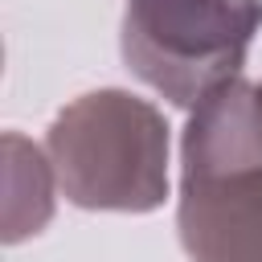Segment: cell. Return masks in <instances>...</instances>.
Instances as JSON below:
<instances>
[{
    "instance_id": "1",
    "label": "cell",
    "mask_w": 262,
    "mask_h": 262,
    "mask_svg": "<svg viewBox=\"0 0 262 262\" xmlns=\"http://www.w3.org/2000/svg\"><path fill=\"white\" fill-rule=\"evenodd\" d=\"M45 151L57 188L78 209L151 213L168 196V123L131 90L106 86L61 106Z\"/></svg>"
},
{
    "instance_id": "3",
    "label": "cell",
    "mask_w": 262,
    "mask_h": 262,
    "mask_svg": "<svg viewBox=\"0 0 262 262\" xmlns=\"http://www.w3.org/2000/svg\"><path fill=\"white\" fill-rule=\"evenodd\" d=\"M176 233L192 262H262V168L180 176Z\"/></svg>"
},
{
    "instance_id": "2",
    "label": "cell",
    "mask_w": 262,
    "mask_h": 262,
    "mask_svg": "<svg viewBox=\"0 0 262 262\" xmlns=\"http://www.w3.org/2000/svg\"><path fill=\"white\" fill-rule=\"evenodd\" d=\"M262 0H127L123 61L172 106H196L209 90L237 78Z\"/></svg>"
},
{
    "instance_id": "4",
    "label": "cell",
    "mask_w": 262,
    "mask_h": 262,
    "mask_svg": "<svg viewBox=\"0 0 262 262\" xmlns=\"http://www.w3.org/2000/svg\"><path fill=\"white\" fill-rule=\"evenodd\" d=\"M242 168H262V86L237 74L192 106L180 139V176Z\"/></svg>"
},
{
    "instance_id": "5",
    "label": "cell",
    "mask_w": 262,
    "mask_h": 262,
    "mask_svg": "<svg viewBox=\"0 0 262 262\" xmlns=\"http://www.w3.org/2000/svg\"><path fill=\"white\" fill-rule=\"evenodd\" d=\"M53 180L57 176L49 151L8 131L4 135V242L8 246L41 233V225L53 213Z\"/></svg>"
}]
</instances>
